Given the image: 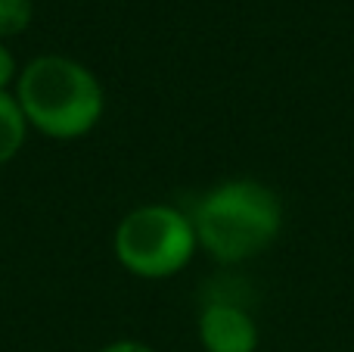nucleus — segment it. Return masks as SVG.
Instances as JSON below:
<instances>
[{
    "label": "nucleus",
    "mask_w": 354,
    "mask_h": 352,
    "mask_svg": "<svg viewBox=\"0 0 354 352\" xmlns=\"http://www.w3.org/2000/svg\"><path fill=\"white\" fill-rule=\"evenodd\" d=\"M193 228L199 249L218 265H243L274 247L283 231V203L258 178H227L196 200Z\"/></svg>",
    "instance_id": "nucleus-1"
},
{
    "label": "nucleus",
    "mask_w": 354,
    "mask_h": 352,
    "mask_svg": "<svg viewBox=\"0 0 354 352\" xmlns=\"http://www.w3.org/2000/svg\"><path fill=\"white\" fill-rule=\"evenodd\" d=\"M31 131L50 141H81L106 116V87L91 66L68 53L31 56L12 87Z\"/></svg>",
    "instance_id": "nucleus-2"
},
{
    "label": "nucleus",
    "mask_w": 354,
    "mask_h": 352,
    "mask_svg": "<svg viewBox=\"0 0 354 352\" xmlns=\"http://www.w3.org/2000/svg\"><path fill=\"white\" fill-rule=\"evenodd\" d=\"M199 253L193 218L174 203H140L118 218L112 256L140 281H168Z\"/></svg>",
    "instance_id": "nucleus-3"
},
{
    "label": "nucleus",
    "mask_w": 354,
    "mask_h": 352,
    "mask_svg": "<svg viewBox=\"0 0 354 352\" xmlns=\"http://www.w3.org/2000/svg\"><path fill=\"white\" fill-rule=\"evenodd\" d=\"M196 337L205 352H258L261 331L239 299L212 297L196 315Z\"/></svg>",
    "instance_id": "nucleus-4"
},
{
    "label": "nucleus",
    "mask_w": 354,
    "mask_h": 352,
    "mask_svg": "<svg viewBox=\"0 0 354 352\" xmlns=\"http://www.w3.org/2000/svg\"><path fill=\"white\" fill-rule=\"evenodd\" d=\"M28 122L22 116V106H19L16 94L6 91L0 94V166L12 162L22 153L25 141H28Z\"/></svg>",
    "instance_id": "nucleus-5"
},
{
    "label": "nucleus",
    "mask_w": 354,
    "mask_h": 352,
    "mask_svg": "<svg viewBox=\"0 0 354 352\" xmlns=\"http://www.w3.org/2000/svg\"><path fill=\"white\" fill-rule=\"evenodd\" d=\"M35 19V0H0V41L19 37Z\"/></svg>",
    "instance_id": "nucleus-6"
},
{
    "label": "nucleus",
    "mask_w": 354,
    "mask_h": 352,
    "mask_svg": "<svg viewBox=\"0 0 354 352\" xmlns=\"http://www.w3.org/2000/svg\"><path fill=\"white\" fill-rule=\"evenodd\" d=\"M19 60L12 56V50L6 47V41H0V94L12 91L19 81Z\"/></svg>",
    "instance_id": "nucleus-7"
},
{
    "label": "nucleus",
    "mask_w": 354,
    "mask_h": 352,
    "mask_svg": "<svg viewBox=\"0 0 354 352\" xmlns=\"http://www.w3.org/2000/svg\"><path fill=\"white\" fill-rule=\"evenodd\" d=\"M97 352H156L149 343L143 340H131V337H122V340H112V343H103Z\"/></svg>",
    "instance_id": "nucleus-8"
}]
</instances>
